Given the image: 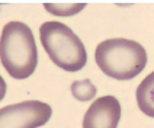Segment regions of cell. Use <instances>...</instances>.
Segmentation results:
<instances>
[{"label": "cell", "mask_w": 154, "mask_h": 128, "mask_svg": "<svg viewBox=\"0 0 154 128\" xmlns=\"http://www.w3.org/2000/svg\"><path fill=\"white\" fill-rule=\"evenodd\" d=\"M94 61L106 76L116 80H131L146 68L147 52L137 41L113 38L102 41L96 47Z\"/></svg>", "instance_id": "7a4b0ae2"}, {"label": "cell", "mask_w": 154, "mask_h": 128, "mask_svg": "<svg viewBox=\"0 0 154 128\" xmlns=\"http://www.w3.org/2000/svg\"><path fill=\"white\" fill-rule=\"evenodd\" d=\"M0 61L9 76L22 80L32 76L38 66V50L32 29L23 22H9L0 36Z\"/></svg>", "instance_id": "6da1fadb"}, {"label": "cell", "mask_w": 154, "mask_h": 128, "mask_svg": "<svg viewBox=\"0 0 154 128\" xmlns=\"http://www.w3.org/2000/svg\"><path fill=\"white\" fill-rule=\"evenodd\" d=\"M6 82H5V79L0 76V101L5 98V95H6Z\"/></svg>", "instance_id": "9c48e42d"}, {"label": "cell", "mask_w": 154, "mask_h": 128, "mask_svg": "<svg viewBox=\"0 0 154 128\" xmlns=\"http://www.w3.org/2000/svg\"><path fill=\"white\" fill-rule=\"evenodd\" d=\"M44 8L54 16H74L86 8V3H44Z\"/></svg>", "instance_id": "ba28073f"}, {"label": "cell", "mask_w": 154, "mask_h": 128, "mask_svg": "<svg viewBox=\"0 0 154 128\" xmlns=\"http://www.w3.org/2000/svg\"><path fill=\"white\" fill-rule=\"evenodd\" d=\"M44 50L51 61L66 71H79L87 63L85 44L67 25L51 20L39 28Z\"/></svg>", "instance_id": "3957f363"}, {"label": "cell", "mask_w": 154, "mask_h": 128, "mask_svg": "<svg viewBox=\"0 0 154 128\" xmlns=\"http://www.w3.org/2000/svg\"><path fill=\"white\" fill-rule=\"evenodd\" d=\"M71 93L77 101L86 102V101L94 99V96L97 93V89L92 83L90 79H85V80H76V82L71 83Z\"/></svg>", "instance_id": "52a82bcc"}, {"label": "cell", "mask_w": 154, "mask_h": 128, "mask_svg": "<svg viewBox=\"0 0 154 128\" xmlns=\"http://www.w3.org/2000/svg\"><path fill=\"white\" fill-rule=\"evenodd\" d=\"M52 115L48 103L25 101L0 109V128H38L45 125Z\"/></svg>", "instance_id": "277c9868"}, {"label": "cell", "mask_w": 154, "mask_h": 128, "mask_svg": "<svg viewBox=\"0 0 154 128\" xmlns=\"http://www.w3.org/2000/svg\"><path fill=\"white\" fill-rule=\"evenodd\" d=\"M137 103L143 114L154 118V71L137 87Z\"/></svg>", "instance_id": "8992f818"}, {"label": "cell", "mask_w": 154, "mask_h": 128, "mask_svg": "<svg viewBox=\"0 0 154 128\" xmlns=\"http://www.w3.org/2000/svg\"><path fill=\"white\" fill-rule=\"evenodd\" d=\"M121 120V103L115 96L97 98L86 111L83 128H116Z\"/></svg>", "instance_id": "5b68a950"}]
</instances>
